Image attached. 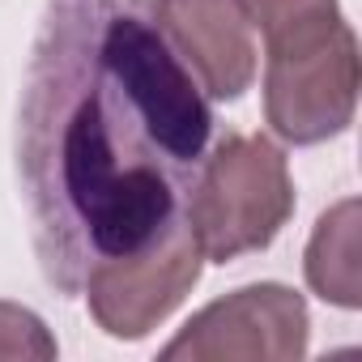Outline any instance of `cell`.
<instances>
[{
  "instance_id": "6da1fadb",
  "label": "cell",
  "mask_w": 362,
  "mask_h": 362,
  "mask_svg": "<svg viewBox=\"0 0 362 362\" xmlns=\"http://www.w3.org/2000/svg\"><path fill=\"white\" fill-rule=\"evenodd\" d=\"M214 111L158 0H47L18 107L35 256L64 298L188 226Z\"/></svg>"
},
{
  "instance_id": "7a4b0ae2",
  "label": "cell",
  "mask_w": 362,
  "mask_h": 362,
  "mask_svg": "<svg viewBox=\"0 0 362 362\" xmlns=\"http://www.w3.org/2000/svg\"><path fill=\"white\" fill-rule=\"evenodd\" d=\"M294 214V179L286 153L260 132H230L205 153L188 201V230L205 260L230 264L264 252Z\"/></svg>"
},
{
  "instance_id": "3957f363",
  "label": "cell",
  "mask_w": 362,
  "mask_h": 362,
  "mask_svg": "<svg viewBox=\"0 0 362 362\" xmlns=\"http://www.w3.org/2000/svg\"><path fill=\"white\" fill-rule=\"evenodd\" d=\"M358 86V35L345 18L264 47V119L290 145L341 136L354 124Z\"/></svg>"
},
{
  "instance_id": "277c9868",
  "label": "cell",
  "mask_w": 362,
  "mask_h": 362,
  "mask_svg": "<svg viewBox=\"0 0 362 362\" xmlns=\"http://www.w3.org/2000/svg\"><path fill=\"white\" fill-rule=\"evenodd\" d=\"M311 315L303 294L281 281L243 286L205 311H197L170 345H162L166 362H298L307 358Z\"/></svg>"
},
{
  "instance_id": "5b68a950",
  "label": "cell",
  "mask_w": 362,
  "mask_h": 362,
  "mask_svg": "<svg viewBox=\"0 0 362 362\" xmlns=\"http://www.w3.org/2000/svg\"><path fill=\"white\" fill-rule=\"evenodd\" d=\"M205 256L188 226H179L162 243H153L141 256L111 260L94 269L81 286L94 324L115 341H141L149 337L179 303L201 281Z\"/></svg>"
},
{
  "instance_id": "8992f818",
  "label": "cell",
  "mask_w": 362,
  "mask_h": 362,
  "mask_svg": "<svg viewBox=\"0 0 362 362\" xmlns=\"http://www.w3.org/2000/svg\"><path fill=\"white\" fill-rule=\"evenodd\" d=\"M158 26L201 94L235 103L252 90L256 43L239 0H158Z\"/></svg>"
},
{
  "instance_id": "52a82bcc",
  "label": "cell",
  "mask_w": 362,
  "mask_h": 362,
  "mask_svg": "<svg viewBox=\"0 0 362 362\" xmlns=\"http://www.w3.org/2000/svg\"><path fill=\"white\" fill-rule=\"evenodd\" d=\"M358 201L345 197L341 205H332L315 230H311V243H307V256H303V269H307V286L332 303V307H345V311H358L362 307V260H358Z\"/></svg>"
},
{
  "instance_id": "ba28073f",
  "label": "cell",
  "mask_w": 362,
  "mask_h": 362,
  "mask_svg": "<svg viewBox=\"0 0 362 362\" xmlns=\"http://www.w3.org/2000/svg\"><path fill=\"white\" fill-rule=\"evenodd\" d=\"M239 9H243L247 26L260 30L264 43H277L286 35L341 22V5H337V0H239Z\"/></svg>"
},
{
  "instance_id": "9c48e42d",
  "label": "cell",
  "mask_w": 362,
  "mask_h": 362,
  "mask_svg": "<svg viewBox=\"0 0 362 362\" xmlns=\"http://www.w3.org/2000/svg\"><path fill=\"white\" fill-rule=\"evenodd\" d=\"M56 354V337L30 307L0 298V362H52Z\"/></svg>"
}]
</instances>
